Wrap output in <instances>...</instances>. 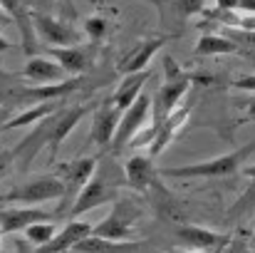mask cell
<instances>
[{
    "mask_svg": "<svg viewBox=\"0 0 255 253\" xmlns=\"http://www.w3.org/2000/svg\"><path fill=\"white\" fill-rule=\"evenodd\" d=\"M122 186H124V169L117 167L112 159H104V162L99 159L94 174L89 176V181L82 186V191L77 194V199L67 209L70 219H80L82 214L97 209V206L112 204L119 196Z\"/></svg>",
    "mask_w": 255,
    "mask_h": 253,
    "instance_id": "6da1fadb",
    "label": "cell"
},
{
    "mask_svg": "<svg viewBox=\"0 0 255 253\" xmlns=\"http://www.w3.org/2000/svg\"><path fill=\"white\" fill-rule=\"evenodd\" d=\"M255 154V142L238 147L228 154H221L216 159L196 162V164H181V167H164L159 169V176L164 179H221V176H233L241 171L243 164Z\"/></svg>",
    "mask_w": 255,
    "mask_h": 253,
    "instance_id": "7a4b0ae2",
    "label": "cell"
},
{
    "mask_svg": "<svg viewBox=\"0 0 255 253\" xmlns=\"http://www.w3.org/2000/svg\"><path fill=\"white\" fill-rule=\"evenodd\" d=\"M141 216H144V209L139 201L127 199V196H117L112 201V211L99 224H94L92 236H99L107 241H119V244L131 241V234H134Z\"/></svg>",
    "mask_w": 255,
    "mask_h": 253,
    "instance_id": "3957f363",
    "label": "cell"
},
{
    "mask_svg": "<svg viewBox=\"0 0 255 253\" xmlns=\"http://www.w3.org/2000/svg\"><path fill=\"white\" fill-rule=\"evenodd\" d=\"M65 186L55 174H37L22 184H17L15 189L5 191L0 196V204H25V206H37V204H47V201H62Z\"/></svg>",
    "mask_w": 255,
    "mask_h": 253,
    "instance_id": "277c9868",
    "label": "cell"
},
{
    "mask_svg": "<svg viewBox=\"0 0 255 253\" xmlns=\"http://www.w3.org/2000/svg\"><path fill=\"white\" fill-rule=\"evenodd\" d=\"M97 162H99V157H77V159H70V162H60V164H55L57 169H55L52 174H55V176L62 181V186H65V194H62V201H60L57 216L67 214V209L72 206V201H75L77 194L82 191V186L89 181V176L94 174Z\"/></svg>",
    "mask_w": 255,
    "mask_h": 253,
    "instance_id": "5b68a950",
    "label": "cell"
},
{
    "mask_svg": "<svg viewBox=\"0 0 255 253\" xmlns=\"http://www.w3.org/2000/svg\"><path fill=\"white\" fill-rule=\"evenodd\" d=\"M99 102H92V104H62L55 114H52V122H50V137H47V152H50V164L57 159V152L62 147V142L75 132V127L89 117L94 109H97Z\"/></svg>",
    "mask_w": 255,
    "mask_h": 253,
    "instance_id": "8992f818",
    "label": "cell"
},
{
    "mask_svg": "<svg viewBox=\"0 0 255 253\" xmlns=\"http://www.w3.org/2000/svg\"><path fill=\"white\" fill-rule=\"evenodd\" d=\"M151 117V94L141 92L131 107H127L119 117V124H117V132H114V139H112V149L114 152H122L124 147L131 144V139L144 129L146 119Z\"/></svg>",
    "mask_w": 255,
    "mask_h": 253,
    "instance_id": "52a82bcc",
    "label": "cell"
},
{
    "mask_svg": "<svg viewBox=\"0 0 255 253\" xmlns=\"http://www.w3.org/2000/svg\"><path fill=\"white\" fill-rule=\"evenodd\" d=\"M193 84V77L186 72L181 77H173V80H164L161 87L154 92L151 97V127H159L171 112H176L188 92V87Z\"/></svg>",
    "mask_w": 255,
    "mask_h": 253,
    "instance_id": "ba28073f",
    "label": "cell"
},
{
    "mask_svg": "<svg viewBox=\"0 0 255 253\" xmlns=\"http://www.w3.org/2000/svg\"><path fill=\"white\" fill-rule=\"evenodd\" d=\"M32 27H35V35L47 42L50 47H70V45H80L85 32L75 30L70 22L55 17V15H47V12H32Z\"/></svg>",
    "mask_w": 255,
    "mask_h": 253,
    "instance_id": "9c48e42d",
    "label": "cell"
},
{
    "mask_svg": "<svg viewBox=\"0 0 255 253\" xmlns=\"http://www.w3.org/2000/svg\"><path fill=\"white\" fill-rule=\"evenodd\" d=\"M50 57L65 70L67 77H85L94 65L97 42L92 45H70V47H47Z\"/></svg>",
    "mask_w": 255,
    "mask_h": 253,
    "instance_id": "30bf717a",
    "label": "cell"
},
{
    "mask_svg": "<svg viewBox=\"0 0 255 253\" xmlns=\"http://www.w3.org/2000/svg\"><path fill=\"white\" fill-rule=\"evenodd\" d=\"M60 216L37 206H2L0 209V236H15L32 224L57 221Z\"/></svg>",
    "mask_w": 255,
    "mask_h": 253,
    "instance_id": "8fae6325",
    "label": "cell"
},
{
    "mask_svg": "<svg viewBox=\"0 0 255 253\" xmlns=\"http://www.w3.org/2000/svg\"><path fill=\"white\" fill-rule=\"evenodd\" d=\"M122 169H124V184L136 194H146V191L161 186L159 167L154 164V159L149 154H136V157L127 159V164Z\"/></svg>",
    "mask_w": 255,
    "mask_h": 253,
    "instance_id": "7c38bea8",
    "label": "cell"
},
{
    "mask_svg": "<svg viewBox=\"0 0 255 253\" xmlns=\"http://www.w3.org/2000/svg\"><path fill=\"white\" fill-rule=\"evenodd\" d=\"M176 239L181 241V246L191 249V251H203V253H221L228 244L231 236L228 234H218V231H208L201 226H178L176 229Z\"/></svg>",
    "mask_w": 255,
    "mask_h": 253,
    "instance_id": "4fadbf2b",
    "label": "cell"
},
{
    "mask_svg": "<svg viewBox=\"0 0 255 253\" xmlns=\"http://www.w3.org/2000/svg\"><path fill=\"white\" fill-rule=\"evenodd\" d=\"M92 229L94 224L89 221H82V219H70L62 231H57L45 246L35 249L37 253H70L80 241H85L87 236H92Z\"/></svg>",
    "mask_w": 255,
    "mask_h": 253,
    "instance_id": "5bb4252c",
    "label": "cell"
},
{
    "mask_svg": "<svg viewBox=\"0 0 255 253\" xmlns=\"http://www.w3.org/2000/svg\"><path fill=\"white\" fill-rule=\"evenodd\" d=\"M0 7L7 12V17H10V20L15 22V27L20 30L25 55L32 57V52L37 50V42H35V27H32V7H30V0H0Z\"/></svg>",
    "mask_w": 255,
    "mask_h": 253,
    "instance_id": "9a60e30c",
    "label": "cell"
},
{
    "mask_svg": "<svg viewBox=\"0 0 255 253\" xmlns=\"http://www.w3.org/2000/svg\"><path fill=\"white\" fill-rule=\"evenodd\" d=\"M164 45H166V37H164V35H156V37H146V40H141L136 47H131V50L117 62V70H119L122 75H131V72H141V70H146L149 62H151V57H154Z\"/></svg>",
    "mask_w": 255,
    "mask_h": 253,
    "instance_id": "2e32d148",
    "label": "cell"
},
{
    "mask_svg": "<svg viewBox=\"0 0 255 253\" xmlns=\"http://www.w3.org/2000/svg\"><path fill=\"white\" fill-rule=\"evenodd\" d=\"M17 75L27 84H57L62 80H67L65 70L52 57H42V55L27 57V62L22 65V70Z\"/></svg>",
    "mask_w": 255,
    "mask_h": 253,
    "instance_id": "e0dca14e",
    "label": "cell"
},
{
    "mask_svg": "<svg viewBox=\"0 0 255 253\" xmlns=\"http://www.w3.org/2000/svg\"><path fill=\"white\" fill-rule=\"evenodd\" d=\"M119 117L122 112L114 109L112 104L109 107H102L97 104V109L92 112V127H89V142L99 149H107L114 139V132H117V124H119Z\"/></svg>",
    "mask_w": 255,
    "mask_h": 253,
    "instance_id": "ac0fdd59",
    "label": "cell"
},
{
    "mask_svg": "<svg viewBox=\"0 0 255 253\" xmlns=\"http://www.w3.org/2000/svg\"><path fill=\"white\" fill-rule=\"evenodd\" d=\"M188 117H191V107H178L176 112H171L169 117L156 127V134H154V139H151V144H149V157H151V159L159 157L171 142L178 137V132L186 127Z\"/></svg>",
    "mask_w": 255,
    "mask_h": 253,
    "instance_id": "d6986e66",
    "label": "cell"
},
{
    "mask_svg": "<svg viewBox=\"0 0 255 253\" xmlns=\"http://www.w3.org/2000/svg\"><path fill=\"white\" fill-rule=\"evenodd\" d=\"M149 77H151V72L149 70H141V72H131V75H124V80L119 82V87L114 89V94H112V99H109V104L114 107V109H119V112H124L127 107H131V102L144 92V84L149 82Z\"/></svg>",
    "mask_w": 255,
    "mask_h": 253,
    "instance_id": "ffe728a7",
    "label": "cell"
},
{
    "mask_svg": "<svg viewBox=\"0 0 255 253\" xmlns=\"http://www.w3.org/2000/svg\"><path fill=\"white\" fill-rule=\"evenodd\" d=\"M241 174L248 179V189L233 201V206L228 209V224H236V221H243L248 216L255 214V164H243Z\"/></svg>",
    "mask_w": 255,
    "mask_h": 253,
    "instance_id": "44dd1931",
    "label": "cell"
},
{
    "mask_svg": "<svg viewBox=\"0 0 255 253\" xmlns=\"http://www.w3.org/2000/svg\"><path fill=\"white\" fill-rule=\"evenodd\" d=\"M25 89L27 82L17 72H7L0 67V107H7L10 112L25 107Z\"/></svg>",
    "mask_w": 255,
    "mask_h": 253,
    "instance_id": "7402d4cb",
    "label": "cell"
},
{
    "mask_svg": "<svg viewBox=\"0 0 255 253\" xmlns=\"http://www.w3.org/2000/svg\"><path fill=\"white\" fill-rule=\"evenodd\" d=\"M65 104V99H52V102H42V104H32L25 109H17V114H10V119L2 124V129H15V127H32L37 122H42L45 117H50L52 112H57Z\"/></svg>",
    "mask_w": 255,
    "mask_h": 253,
    "instance_id": "603a6c76",
    "label": "cell"
},
{
    "mask_svg": "<svg viewBox=\"0 0 255 253\" xmlns=\"http://www.w3.org/2000/svg\"><path fill=\"white\" fill-rule=\"evenodd\" d=\"M141 244L139 241H107V239H99V236H87L85 241H80L72 253H127V251H134L139 249Z\"/></svg>",
    "mask_w": 255,
    "mask_h": 253,
    "instance_id": "cb8c5ba5",
    "label": "cell"
},
{
    "mask_svg": "<svg viewBox=\"0 0 255 253\" xmlns=\"http://www.w3.org/2000/svg\"><path fill=\"white\" fill-rule=\"evenodd\" d=\"M238 52V45L226 37V35H203L196 42V55L198 57H213V55H233Z\"/></svg>",
    "mask_w": 255,
    "mask_h": 253,
    "instance_id": "d4e9b609",
    "label": "cell"
},
{
    "mask_svg": "<svg viewBox=\"0 0 255 253\" xmlns=\"http://www.w3.org/2000/svg\"><path fill=\"white\" fill-rule=\"evenodd\" d=\"M55 234H57V231H55V221H40V224H32V226H27V229L22 231L25 241H30L35 249L45 246Z\"/></svg>",
    "mask_w": 255,
    "mask_h": 253,
    "instance_id": "484cf974",
    "label": "cell"
},
{
    "mask_svg": "<svg viewBox=\"0 0 255 253\" xmlns=\"http://www.w3.org/2000/svg\"><path fill=\"white\" fill-rule=\"evenodd\" d=\"M169 2L171 7L181 15V17H191V15H198V12H203L206 10V5H208V0H161V5H159V10L164 7Z\"/></svg>",
    "mask_w": 255,
    "mask_h": 253,
    "instance_id": "4316f807",
    "label": "cell"
},
{
    "mask_svg": "<svg viewBox=\"0 0 255 253\" xmlns=\"http://www.w3.org/2000/svg\"><path fill=\"white\" fill-rule=\"evenodd\" d=\"M82 32H85L92 42H99V40L107 35V20H104V17H99V15L87 17L85 20V30H82Z\"/></svg>",
    "mask_w": 255,
    "mask_h": 253,
    "instance_id": "83f0119b",
    "label": "cell"
},
{
    "mask_svg": "<svg viewBox=\"0 0 255 253\" xmlns=\"http://www.w3.org/2000/svg\"><path fill=\"white\" fill-rule=\"evenodd\" d=\"M0 253H37L35 251V246L30 244V241H25V236H12V244H10V249H0Z\"/></svg>",
    "mask_w": 255,
    "mask_h": 253,
    "instance_id": "f1b7e54d",
    "label": "cell"
},
{
    "mask_svg": "<svg viewBox=\"0 0 255 253\" xmlns=\"http://www.w3.org/2000/svg\"><path fill=\"white\" fill-rule=\"evenodd\" d=\"M12 164H15V154H12V149H2V147H0V179L12 169Z\"/></svg>",
    "mask_w": 255,
    "mask_h": 253,
    "instance_id": "f546056e",
    "label": "cell"
},
{
    "mask_svg": "<svg viewBox=\"0 0 255 253\" xmlns=\"http://www.w3.org/2000/svg\"><path fill=\"white\" fill-rule=\"evenodd\" d=\"M236 89H241V92H251L255 94V75H243V77H238L236 82H233Z\"/></svg>",
    "mask_w": 255,
    "mask_h": 253,
    "instance_id": "4dcf8cb0",
    "label": "cell"
},
{
    "mask_svg": "<svg viewBox=\"0 0 255 253\" xmlns=\"http://www.w3.org/2000/svg\"><path fill=\"white\" fill-rule=\"evenodd\" d=\"M236 27H238V30H246V32H255V15L253 12L241 15L238 22H236Z\"/></svg>",
    "mask_w": 255,
    "mask_h": 253,
    "instance_id": "1f68e13d",
    "label": "cell"
},
{
    "mask_svg": "<svg viewBox=\"0 0 255 253\" xmlns=\"http://www.w3.org/2000/svg\"><path fill=\"white\" fill-rule=\"evenodd\" d=\"M243 122H255V94H251L248 102H243Z\"/></svg>",
    "mask_w": 255,
    "mask_h": 253,
    "instance_id": "d6a6232c",
    "label": "cell"
},
{
    "mask_svg": "<svg viewBox=\"0 0 255 253\" xmlns=\"http://www.w3.org/2000/svg\"><path fill=\"white\" fill-rule=\"evenodd\" d=\"M216 2V10H238V0H213Z\"/></svg>",
    "mask_w": 255,
    "mask_h": 253,
    "instance_id": "836d02e7",
    "label": "cell"
},
{
    "mask_svg": "<svg viewBox=\"0 0 255 253\" xmlns=\"http://www.w3.org/2000/svg\"><path fill=\"white\" fill-rule=\"evenodd\" d=\"M238 10H246V12L255 15V0H238Z\"/></svg>",
    "mask_w": 255,
    "mask_h": 253,
    "instance_id": "e575fe53",
    "label": "cell"
},
{
    "mask_svg": "<svg viewBox=\"0 0 255 253\" xmlns=\"http://www.w3.org/2000/svg\"><path fill=\"white\" fill-rule=\"evenodd\" d=\"M10 114H12V112H10L7 107H0V129H2V124L10 119Z\"/></svg>",
    "mask_w": 255,
    "mask_h": 253,
    "instance_id": "d590c367",
    "label": "cell"
},
{
    "mask_svg": "<svg viewBox=\"0 0 255 253\" xmlns=\"http://www.w3.org/2000/svg\"><path fill=\"white\" fill-rule=\"evenodd\" d=\"M5 25H12V20L7 17V12L0 7V27H5Z\"/></svg>",
    "mask_w": 255,
    "mask_h": 253,
    "instance_id": "8d00e7d4",
    "label": "cell"
},
{
    "mask_svg": "<svg viewBox=\"0 0 255 253\" xmlns=\"http://www.w3.org/2000/svg\"><path fill=\"white\" fill-rule=\"evenodd\" d=\"M7 47H10V42H7V40L0 35V55H2V52H7Z\"/></svg>",
    "mask_w": 255,
    "mask_h": 253,
    "instance_id": "74e56055",
    "label": "cell"
},
{
    "mask_svg": "<svg viewBox=\"0 0 255 253\" xmlns=\"http://www.w3.org/2000/svg\"><path fill=\"white\" fill-rule=\"evenodd\" d=\"M151 2H154V5H156V7H159V5H161V0H151Z\"/></svg>",
    "mask_w": 255,
    "mask_h": 253,
    "instance_id": "f35d334b",
    "label": "cell"
},
{
    "mask_svg": "<svg viewBox=\"0 0 255 253\" xmlns=\"http://www.w3.org/2000/svg\"><path fill=\"white\" fill-rule=\"evenodd\" d=\"M186 253H203V251H191V249H186Z\"/></svg>",
    "mask_w": 255,
    "mask_h": 253,
    "instance_id": "ab89813d",
    "label": "cell"
},
{
    "mask_svg": "<svg viewBox=\"0 0 255 253\" xmlns=\"http://www.w3.org/2000/svg\"><path fill=\"white\" fill-rule=\"evenodd\" d=\"M251 241H253V244H255V226H253V239H251Z\"/></svg>",
    "mask_w": 255,
    "mask_h": 253,
    "instance_id": "60d3db41",
    "label": "cell"
}]
</instances>
